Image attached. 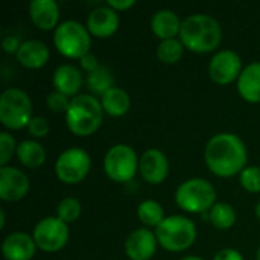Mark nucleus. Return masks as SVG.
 Listing matches in <instances>:
<instances>
[{
	"label": "nucleus",
	"instance_id": "4be33fe9",
	"mask_svg": "<svg viewBox=\"0 0 260 260\" xmlns=\"http://www.w3.org/2000/svg\"><path fill=\"white\" fill-rule=\"evenodd\" d=\"M101 105L108 116L119 117V116H123L128 113V110L131 107V99L125 90H122L119 87H113L107 93L102 94Z\"/></svg>",
	"mask_w": 260,
	"mask_h": 260
},
{
	"label": "nucleus",
	"instance_id": "9d476101",
	"mask_svg": "<svg viewBox=\"0 0 260 260\" xmlns=\"http://www.w3.org/2000/svg\"><path fill=\"white\" fill-rule=\"evenodd\" d=\"M38 248L47 253L61 250L69 241V227L58 216L43 218L34 229L32 235Z\"/></svg>",
	"mask_w": 260,
	"mask_h": 260
},
{
	"label": "nucleus",
	"instance_id": "c9c22d12",
	"mask_svg": "<svg viewBox=\"0 0 260 260\" xmlns=\"http://www.w3.org/2000/svg\"><path fill=\"white\" fill-rule=\"evenodd\" d=\"M136 2L134 0H107V5L114 11H125L131 8Z\"/></svg>",
	"mask_w": 260,
	"mask_h": 260
},
{
	"label": "nucleus",
	"instance_id": "39448f33",
	"mask_svg": "<svg viewBox=\"0 0 260 260\" xmlns=\"http://www.w3.org/2000/svg\"><path fill=\"white\" fill-rule=\"evenodd\" d=\"M175 201L183 210L203 215L216 204V190L207 180L190 178L178 186Z\"/></svg>",
	"mask_w": 260,
	"mask_h": 260
},
{
	"label": "nucleus",
	"instance_id": "4c0bfd02",
	"mask_svg": "<svg viewBox=\"0 0 260 260\" xmlns=\"http://www.w3.org/2000/svg\"><path fill=\"white\" fill-rule=\"evenodd\" d=\"M181 260H204L201 259V257H198V256H187V257H184V259Z\"/></svg>",
	"mask_w": 260,
	"mask_h": 260
},
{
	"label": "nucleus",
	"instance_id": "5701e85b",
	"mask_svg": "<svg viewBox=\"0 0 260 260\" xmlns=\"http://www.w3.org/2000/svg\"><path fill=\"white\" fill-rule=\"evenodd\" d=\"M17 157L23 166H26L29 169H37L44 163L46 151L35 140H23L17 146Z\"/></svg>",
	"mask_w": 260,
	"mask_h": 260
},
{
	"label": "nucleus",
	"instance_id": "b1692460",
	"mask_svg": "<svg viewBox=\"0 0 260 260\" xmlns=\"http://www.w3.org/2000/svg\"><path fill=\"white\" fill-rule=\"evenodd\" d=\"M87 87L94 93V94H104L110 88L114 87V76L111 70L105 66H99L96 70L90 72L87 75Z\"/></svg>",
	"mask_w": 260,
	"mask_h": 260
},
{
	"label": "nucleus",
	"instance_id": "7ed1b4c3",
	"mask_svg": "<svg viewBox=\"0 0 260 260\" xmlns=\"http://www.w3.org/2000/svg\"><path fill=\"white\" fill-rule=\"evenodd\" d=\"M102 117L104 108L98 98L93 94H78L70 101V107L66 113V123L73 134L87 137L101 126Z\"/></svg>",
	"mask_w": 260,
	"mask_h": 260
},
{
	"label": "nucleus",
	"instance_id": "ddd939ff",
	"mask_svg": "<svg viewBox=\"0 0 260 260\" xmlns=\"http://www.w3.org/2000/svg\"><path fill=\"white\" fill-rule=\"evenodd\" d=\"M139 171L149 184H160L169 174V161L158 149H148L139 158Z\"/></svg>",
	"mask_w": 260,
	"mask_h": 260
},
{
	"label": "nucleus",
	"instance_id": "4468645a",
	"mask_svg": "<svg viewBox=\"0 0 260 260\" xmlns=\"http://www.w3.org/2000/svg\"><path fill=\"white\" fill-rule=\"evenodd\" d=\"M157 248V236L148 229L134 230L125 242L126 256L131 260H149Z\"/></svg>",
	"mask_w": 260,
	"mask_h": 260
},
{
	"label": "nucleus",
	"instance_id": "423d86ee",
	"mask_svg": "<svg viewBox=\"0 0 260 260\" xmlns=\"http://www.w3.org/2000/svg\"><path fill=\"white\" fill-rule=\"evenodd\" d=\"M53 44L56 50L66 58L81 59L88 53L91 44L90 32L82 23L76 20H66L55 29Z\"/></svg>",
	"mask_w": 260,
	"mask_h": 260
},
{
	"label": "nucleus",
	"instance_id": "f704fd0d",
	"mask_svg": "<svg viewBox=\"0 0 260 260\" xmlns=\"http://www.w3.org/2000/svg\"><path fill=\"white\" fill-rule=\"evenodd\" d=\"M213 260H244V257H242V254L238 250L224 248L219 253H216V256L213 257Z\"/></svg>",
	"mask_w": 260,
	"mask_h": 260
},
{
	"label": "nucleus",
	"instance_id": "473e14b6",
	"mask_svg": "<svg viewBox=\"0 0 260 260\" xmlns=\"http://www.w3.org/2000/svg\"><path fill=\"white\" fill-rule=\"evenodd\" d=\"M2 46H3L5 52H8V53H15V55H17V52H18L21 43H20L18 37H15V35H8V37H5Z\"/></svg>",
	"mask_w": 260,
	"mask_h": 260
},
{
	"label": "nucleus",
	"instance_id": "a878e982",
	"mask_svg": "<svg viewBox=\"0 0 260 260\" xmlns=\"http://www.w3.org/2000/svg\"><path fill=\"white\" fill-rule=\"evenodd\" d=\"M209 215H210V222H212L216 229L225 230V229L233 227L235 222H236V212H235V209H233L230 204H227V203H216V204L210 209Z\"/></svg>",
	"mask_w": 260,
	"mask_h": 260
},
{
	"label": "nucleus",
	"instance_id": "c756f323",
	"mask_svg": "<svg viewBox=\"0 0 260 260\" xmlns=\"http://www.w3.org/2000/svg\"><path fill=\"white\" fill-rule=\"evenodd\" d=\"M14 152H17V145L14 137L2 131L0 133V165L5 166L14 155Z\"/></svg>",
	"mask_w": 260,
	"mask_h": 260
},
{
	"label": "nucleus",
	"instance_id": "412c9836",
	"mask_svg": "<svg viewBox=\"0 0 260 260\" xmlns=\"http://www.w3.org/2000/svg\"><path fill=\"white\" fill-rule=\"evenodd\" d=\"M151 27H152V32L163 41V40H171V38H175L177 35H180L181 21L174 11L158 9L152 15Z\"/></svg>",
	"mask_w": 260,
	"mask_h": 260
},
{
	"label": "nucleus",
	"instance_id": "9b49d317",
	"mask_svg": "<svg viewBox=\"0 0 260 260\" xmlns=\"http://www.w3.org/2000/svg\"><path fill=\"white\" fill-rule=\"evenodd\" d=\"M241 73L242 59L233 50H219L209 62V75L219 85H227L233 82L236 78L241 76Z\"/></svg>",
	"mask_w": 260,
	"mask_h": 260
},
{
	"label": "nucleus",
	"instance_id": "dca6fc26",
	"mask_svg": "<svg viewBox=\"0 0 260 260\" xmlns=\"http://www.w3.org/2000/svg\"><path fill=\"white\" fill-rule=\"evenodd\" d=\"M35 241L32 236L15 232L5 238L2 251L6 260H30L35 254Z\"/></svg>",
	"mask_w": 260,
	"mask_h": 260
},
{
	"label": "nucleus",
	"instance_id": "6ab92c4d",
	"mask_svg": "<svg viewBox=\"0 0 260 260\" xmlns=\"http://www.w3.org/2000/svg\"><path fill=\"white\" fill-rule=\"evenodd\" d=\"M82 73L78 67L72 64H61L56 67L53 73V85L56 91L66 94V96H73L79 91L82 87Z\"/></svg>",
	"mask_w": 260,
	"mask_h": 260
},
{
	"label": "nucleus",
	"instance_id": "aec40b11",
	"mask_svg": "<svg viewBox=\"0 0 260 260\" xmlns=\"http://www.w3.org/2000/svg\"><path fill=\"white\" fill-rule=\"evenodd\" d=\"M238 91L248 102H260V62H251L242 70L238 78Z\"/></svg>",
	"mask_w": 260,
	"mask_h": 260
},
{
	"label": "nucleus",
	"instance_id": "f03ea898",
	"mask_svg": "<svg viewBox=\"0 0 260 260\" xmlns=\"http://www.w3.org/2000/svg\"><path fill=\"white\" fill-rule=\"evenodd\" d=\"M222 38V29L216 18L206 14H193L181 21L180 41L186 49L206 53L215 50Z\"/></svg>",
	"mask_w": 260,
	"mask_h": 260
},
{
	"label": "nucleus",
	"instance_id": "a211bd4d",
	"mask_svg": "<svg viewBox=\"0 0 260 260\" xmlns=\"http://www.w3.org/2000/svg\"><path fill=\"white\" fill-rule=\"evenodd\" d=\"M49 47L40 40H26L21 43L17 59L21 66L27 69H40L49 61Z\"/></svg>",
	"mask_w": 260,
	"mask_h": 260
},
{
	"label": "nucleus",
	"instance_id": "f257e3e1",
	"mask_svg": "<svg viewBox=\"0 0 260 260\" xmlns=\"http://www.w3.org/2000/svg\"><path fill=\"white\" fill-rule=\"evenodd\" d=\"M207 168L218 177H233L245 169L247 148L244 140L233 133L215 134L206 145Z\"/></svg>",
	"mask_w": 260,
	"mask_h": 260
},
{
	"label": "nucleus",
	"instance_id": "f8f14e48",
	"mask_svg": "<svg viewBox=\"0 0 260 260\" xmlns=\"http://www.w3.org/2000/svg\"><path fill=\"white\" fill-rule=\"evenodd\" d=\"M29 190L27 175L12 166L0 168V198L3 201H18Z\"/></svg>",
	"mask_w": 260,
	"mask_h": 260
},
{
	"label": "nucleus",
	"instance_id": "0eeeda50",
	"mask_svg": "<svg viewBox=\"0 0 260 260\" xmlns=\"http://www.w3.org/2000/svg\"><path fill=\"white\" fill-rule=\"evenodd\" d=\"M32 102L20 88H8L0 96V122L9 129H21L32 119Z\"/></svg>",
	"mask_w": 260,
	"mask_h": 260
},
{
	"label": "nucleus",
	"instance_id": "f3484780",
	"mask_svg": "<svg viewBox=\"0 0 260 260\" xmlns=\"http://www.w3.org/2000/svg\"><path fill=\"white\" fill-rule=\"evenodd\" d=\"M29 14L34 24L43 30L53 29L59 20V8L55 0H32L29 3Z\"/></svg>",
	"mask_w": 260,
	"mask_h": 260
},
{
	"label": "nucleus",
	"instance_id": "20e7f679",
	"mask_svg": "<svg viewBox=\"0 0 260 260\" xmlns=\"http://www.w3.org/2000/svg\"><path fill=\"white\" fill-rule=\"evenodd\" d=\"M158 244L168 251H183L192 247L197 239V227L193 221L181 215H172L163 219L155 229Z\"/></svg>",
	"mask_w": 260,
	"mask_h": 260
},
{
	"label": "nucleus",
	"instance_id": "2eb2a0df",
	"mask_svg": "<svg viewBox=\"0 0 260 260\" xmlns=\"http://www.w3.org/2000/svg\"><path fill=\"white\" fill-rule=\"evenodd\" d=\"M119 27V15L117 11L110 6H99L88 14L87 29L91 35L99 38H107L113 35Z\"/></svg>",
	"mask_w": 260,
	"mask_h": 260
},
{
	"label": "nucleus",
	"instance_id": "c85d7f7f",
	"mask_svg": "<svg viewBox=\"0 0 260 260\" xmlns=\"http://www.w3.org/2000/svg\"><path fill=\"white\" fill-rule=\"evenodd\" d=\"M241 184L245 190L257 193L260 192V168L259 166H247L241 172Z\"/></svg>",
	"mask_w": 260,
	"mask_h": 260
},
{
	"label": "nucleus",
	"instance_id": "bb28decb",
	"mask_svg": "<svg viewBox=\"0 0 260 260\" xmlns=\"http://www.w3.org/2000/svg\"><path fill=\"white\" fill-rule=\"evenodd\" d=\"M183 50H184V44L180 40L177 38L163 40L157 46V58L165 64H175L183 56Z\"/></svg>",
	"mask_w": 260,
	"mask_h": 260
},
{
	"label": "nucleus",
	"instance_id": "393cba45",
	"mask_svg": "<svg viewBox=\"0 0 260 260\" xmlns=\"http://www.w3.org/2000/svg\"><path fill=\"white\" fill-rule=\"evenodd\" d=\"M137 215H139V219L148 225V227H158L163 219H165V212H163V207L161 204H158L157 201L154 200H146V201H142L137 207Z\"/></svg>",
	"mask_w": 260,
	"mask_h": 260
},
{
	"label": "nucleus",
	"instance_id": "e433bc0d",
	"mask_svg": "<svg viewBox=\"0 0 260 260\" xmlns=\"http://www.w3.org/2000/svg\"><path fill=\"white\" fill-rule=\"evenodd\" d=\"M0 227H2V229L5 227V210H3V209L0 210Z\"/></svg>",
	"mask_w": 260,
	"mask_h": 260
},
{
	"label": "nucleus",
	"instance_id": "1a4fd4ad",
	"mask_svg": "<svg viewBox=\"0 0 260 260\" xmlns=\"http://www.w3.org/2000/svg\"><path fill=\"white\" fill-rule=\"evenodd\" d=\"M91 166V160L88 152L81 148H69L59 154L55 163L56 177L66 184L81 183Z\"/></svg>",
	"mask_w": 260,
	"mask_h": 260
},
{
	"label": "nucleus",
	"instance_id": "6e6552de",
	"mask_svg": "<svg viewBox=\"0 0 260 260\" xmlns=\"http://www.w3.org/2000/svg\"><path fill=\"white\" fill-rule=\"evenodd\" d=\"M139 168V158L136 151L125 145L119 143L108 149L104 158L105 174L117 183H128L134 178Z\"/></svg>",
	"mask_w": 260,
	"mask_h": 260
},
{
	"label": "nucleus",
	"instance_id": "7c9ffc66",
	"mask_svg": "<svg viewBox=\"0 0 260 260\" xmlns=\"http://www.w3.org/2000/svg\"><path fill=\"white\" fill-rule=\"evenodd\" d=\"M70 101L69 96L59 93V91H52L47 94L46 98V105L49 107V110H52L53 113H67L69 107H70Z\"/></svg>",
	"mask_w": 260,
	"mask_h": 260
},
{
	"label": "nucleus",
	"instance_id": "72a5a7b5",
	"mask_svg": "<svg viewBox=\"0 0 260 260\" xmlns=\"http://www.w3.org/2000/svg\"><path fill=\"white\" fill-rule=\"evenodd\" d=\"M79 64H81V67L85 70V72H93V70H96L101 64L98 62V58L93 55V53H87V55H84L81 59H79Z\"/></svg>",
	"mask_w": 260,
	"mask_h": 260
},
{
	"label": "nucleus",
	"instance_id": "58836bf2",
	"mask_svg": "<svg viewBox=\"0 0 260 260\" xmlns=\"http://www.w3.org/2000/svg\"><path fill=\"white\" fill-rule=\"evenodd\" d=\"M256 215H257V218L260 219V201L257 203V206H256Z\"/></svg>",
	"mask_w": 260,
	"mask_h": 260
},
{
	"label": "nucleus",
	"instance_id": "cd10ccee",
	"mask_svg": "<svg viewBox=\"0 0 260 260\" xmlns=\"http://www.w3.org/2000/svg\"><path fill=\"white\" fill-rule=\"evenodd\" d=\"M81 215V203L76 198H64L59 201L58 207H56V216L64 221L66 224L69 222H75Z\"/></svg>",
	"mask_w": 260,
	"mask_h": 260
},
{
	"label": "nucleus",
	"instance_id": "ea45409f",
	"mask_svg": "<svg viewBox=\"0 0 260 260\" xmlns=\"http://www.w3.org/2000/svg\"><path fill=\"white\" fill-rule=\"evenodd\" d=\"M256 259L260 260V248H259V250H257V254H256Z\"/></svg>",
	"mask_w": 260,
	"mask_h": 260
},
{
	"label": "nucleus",
	"instance_id": "2f4dec72",
	"mask_svg": "<svg viewBox=\"0 0 260 260\" xmlns=\"http://www.w3.org/2000/svg\"><path fill=\"white\" fill-rule=\"evenodd\" d=\"M49 129H50L49 122L43 116H34L27 125V131L34 137H46L49 134Z\"/></svg>",
	"mask_w": 260,
	"mask_h": 260
}]
</instances>
